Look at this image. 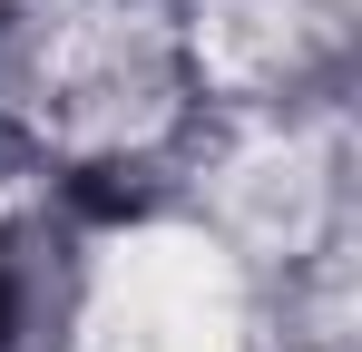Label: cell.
Here are the masks:
<instances>
[{"label":"cell","mask_w":362,"mask_h":352,"mask_svg":"<svg viewBox=\"0 0 362 352\" xmlns=\"http://www.w3.org/2000/svg\"><path fill=\"white\" fill-rule=\"evenodd\" d=\"M40 352H264V284L167 196L78 225L49 264Z\"/></svg>","instance_id":"6da1fadb"}]
</instances>
